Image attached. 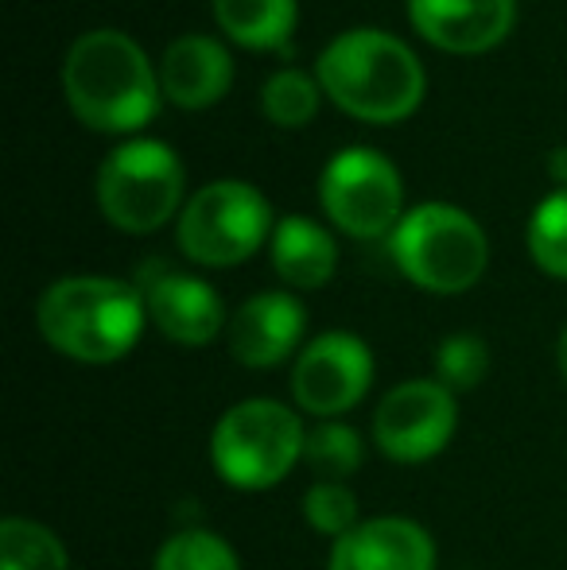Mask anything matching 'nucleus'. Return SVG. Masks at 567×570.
<instances>
[{"mask_svg":"<svg viewBox=\"0 0 567 570\" xmlns=\"http://www.w3.org/2000/svg\"><path fill=\"white\" fill-rule=\"evenodd\" d=\"M323 94L365 125L409 120L424 101V67L404 39L378 28L342 31L315 62Z\"/></svg>","mask_w":567,"mask_h":570,"instance_id":"1","label":"nucleus"},{"mask_svg":"<svg viewBox=\"0 0 567 570\" xmlns=\"http://www.w3.org/2000/svg\"><path fill=\"white\" fill-rule=\"evenodd\" d=\"M62 94L94 132H137L159 114V78L137 39L98 28L75 39L62 62Z\"/></svg>","mask_w":567,"mask_h":570,"instance_id":"2","label":"nucleus"},{"mask_svg":"<svg viewBox=\"0 0 567 570\" xmlns=\"http://www.w3.org/2000/svg\"><path fill=\"white\" fill-rule=\"evenodd\" d=\"M36 318L39 334L62 357H75L82 365H109L140 342L148 307L144 295L125 279L67 276L43 292Z\"/></svg>","mask_w":567,"mask_h":570,"instance_id":"3","label":"nucleus"},{"mask_svg":"<svg viewBox=\"0 0 567 570\" xmlns=\"http://www.w3.org/2000/svg\"><path fill=\"white\" fill-rule=\"evenodd\" d=\"M389 248L397 268L436 295H459L475 287L490 261L482 226L451 203H424L409 210L389 237Z\"/></svg>","mask_w":567,"mask_h":570,"instance_id":"4","label":"nucleus"},{"mask_svg":"<svg viewBox=\"0 0 567 570\" xmlns=\"http://www.w3.org/2000/svg\"><path fill=\"white\" fill-rule=\"evenodd\" d=\"M307 431L303 420L281 400L253 396L234 404L211 435V462L234 489H273L303 458Z\"/></svg>","mask_w":567,"mask_h":570,"instance_id":"5","label":"nucleus"},{"mask_svg":"<svg viewBox=\"0 0 567 570\" xmlns=\"http://www.w3.org/2000/svg\"><path fill=\"white\" fill-rule=\"evenodd\" d=\"M187 171L164 140H129L98 167V206L109 226L125 233H151L183 214Z\"/></svg>","mask_w":567,"mask_h":570,"instance_id":"6","label":"nucleus"},{"mask_svg":"<svg viewBox=\"0 0 567 570\" xmlns=\"http://www.w3.org/2000/svg\"><path fill=\"white\" fill-rule=\"evenodd\" d=\"M273 206L257 187L242 179H218L187 198L175 240L187 261L206 268H234L250 261L265 240H273Z\"/></svg>","mask_w":567,"mask_h":570,"instance_id":"7","label":"nucleus"},{"mask_svg":"<svg viewBox=\"0 0 567 570\" xmlns=\"http://www.w3.org/2000/svg\"><path fill=\"white\" fill-rule=\"evenodd\" d=\"M326 218L358 240L393 237L404 218L401 171L373 148H346L323 167L319 179Z\"/></svg>","mask_w":567,"mask_h":570,"instance_id":"8","label":"nucleus"},{"mask_svg":"<svg viewBox=\"0 0 567 570\" xmlns=\"http://www.w3.org/2000/svg\"><path fill=\"white\" fill-rule=\"evenodd\" d=\"M459 428L454 392L439 381H404L373 412V443L393 462H428Z\"/></svg>","mask_w":567,"mask_h":570,"instance_id":"9","label":"nucleus"},{"mask_svg":"<svg viewBox=\"0 0 567 570\" xmlns=\"http://www.w3.org/2000/svg\"><path fill=\"white\" fill-rule=\"evenodd\" d=\"M373 381V353L358 334L326 331L303 345L292 373L295 404L319 420L350 412L362 404Z\"/></svg>","mask_w":567,"mask_h":570,"instance_id":"10","label":"nucleus"},{"mask_svg":"<svg viewBox=\"0 0 567 570\" xmlns=\"http://www.w3.org/2000/svg\"><path fill=\"white\" fill-rule=\"evenodd\" d=\"M412 28L451 55H482L514 31L517 0H409Z\"/></svg>","mask_w":567,"mask_h":570,"instance_id":"11","label":"nucleus"},{"mask_svg":"<svg viewBox=\"0 0 567 570\" xmlns=\"http://www.w3.org/2000/svg\"><path fill=\"white\" fill-rule=\"evenodd\" d=\"M144 307L159 334L179 345H211L226 326V303L206 279L164 268L144 284Z\"/></svg>","mask_w":567,"mask_h":570,"instance_id":"12","label":"nucleus"},{"mask_svg":"<svg viewBox=\"0 0 567 570\" xmlns=\"http://www.w3.org/2000/svg\"><path fill=\"white\" fill-rule=\"evenodd\" d=\"M326 570H436V543L417 520L378 517L334 540Z\"/></svg>","mask_w":567,"mask_h":570,"instance_id":"13","label":"nucleus"},{"mask_svg":"<svg viewBox=\"0 0 567 570\" xmlns=\"http://www.w3.org/2000/svg\"><path fill=\"white\" fill-rule=\"evenodd\" d=\"M307 311L287 292H261L229 318V353L250 368H273L303 342Z\"/></svg>","mask_w":567,"mask_h":570,"instance_id":"14","label":"nucleus"},{"mask_svg":"<svg viewBox=\"0 0 567 570\" xmlns=\"http://www.w3.org/2000/svg\"><path fill=\"white\" fill-rule=\"evenodd\" d=\"M234 86V59L211 36H183L159 59V90L179 109H206Z\"/></svg>","mask_w":567,"mask_h":570,"instance_id":"15","label":"nucleus"},{"mask_svg":"<svg viewBox=\"0 0 567 570\" xmlns=\"http://www.w3.org/2000/svg\"><path fill=\"white\" fill-rule=\"evenodd\" d=\"M268 253H273V268L287 287H300V292H315V287L331 284L334 268H339V245L319 222L311 218H281L268 240Z\"/></svg>","mask_w":567,"mask_h":570,"instance_id":"16","label":"nucleus"},{"mask_svg":"<svg viewBox=\"0 0 567 570\" xmlns=\"http://www.w3.org/2000/svg\"><path fill=\"white\" fill-rule=\"evenodd\" d=\"M295 16H300L295 0H214L218 28L250 51L292 55Z\"/></svg>","mask_w":567,"mask_h":570,"instance_id":"17","label":"nucleus"},{"mask_svg":"<svg viewBox=\"0 0 567 570\" xmlns=\"http://www.w3.org/2000/svg\"><path fill=\"white\" fill-rule=\"evenodd\" d=\"M0 570H70V559L51 528L8 517L0 524Z\"/></svg>","mask_w":567,"mask_h":570,"instance_id":"18","label":"nucleus"},{"mask_svg":"<svg viewBox=\"0 0 567 570\" xmlns=\"http://www.w3.org/2000/svg\"><path fill=\"white\" fill-rule=\"evenodd\" d=\"M362 439L354 428L339 420H323L319 428L307 431V443H303V462L319 473V481H346L350 473L362 470Z\"/></svg>","mask_w":567,"mask_h":570,"instance_id":"19","label":"nucleus"},{"mask_svg":"<svg viewBox=\"0 0 567 570\" xmlns=\"http://www.w3.org/2000/svg\"><path fill=\"white\" fill-rule=\"evenodd\" d=\"M319 78L303 75V70H276L261 90V109L273 125L281 128H303L319 114Z\"/></svg>","mask_w":567,"mask_h":570,"instance_id":"20","label":"nucleus"},{"mask_svg":"<svg viewBox=\"0 0 567 570\" xmlns=\"http://www.w3.org/2000/svg\"><path fill=\"white\" fill-rule=\"evenodd\" d=\"M529 253L540 272L567 279V187H556L529 218Z\"/></svg>","mask_w":567,"mask_h":570,"instance_id":"21","label":"nucleus"},{"mask_svg":"<svg viewBox=\"0 0 567 570\" xmlns=\"http://www.w3.org/2000/svg\"><path fill=\"white\" fill-rule=\"evenodd\" d=\"M151 570H242V563L222 535L187 528V532L167 535L164 548L156 551Z\"/></svg>","mask_w":567,"mask_h":570,"instance_id":"22","label":"nucleus"},{"mask_svg":"<svg viewBox=\"0 0 567 570\" xmlns=\"http://www.w3.org/2000/svg\"><path fill=\"white\" fill-rule=\"evenodd\" d=\"M436 373L439 384H447L451 392L478 389L490 373V345L478 334H451L436 350Z\"/></svg>","mask_w":567,"mask_h":570,"instance_id":"23","label":"nucleus"},{"mask_svg":"<svg viewBox=\"0 0 567 570\" xmlns=\"http://www.w3.org/2000/svg\"><path fill=\"white\" fill-rule=\"evenodd\" d=\"M303 517L315 532L334 535V540H342L362 524L358 520V497L350 493L346 481H315L303 497Z\"/></svg>","mask_w":567,"mask_h":570,"instance_id":"24","label":"nucleus"},{"mask_svg":"<svg viewBox=\"0 0 567 570\" xmlns=\"http://www.w3.org/2000/svg\"><path fill=\"white\" fill-rule=\"evenodd\" d=\"M548 175H553L560 187H567V148H553V156H548Z\"/></svg>","mask_w":567,"mask_h":570,"instance_id":"25","label":"nucleus"},{"mask_svg":"<svg viewBox=\"0 0 567 570\" xmlns=\"http://www.w3.org/2000/svg\"><path fill=\"white\" fill-rule=\"evenodd\" d=\"M556 365H560V373H564V381H567V326H564V334H560V345H556Z\"/></svg>","mask_w":567,"mask_h":570,"instance_id":"26","label":"nucleus"}]
</instances>
